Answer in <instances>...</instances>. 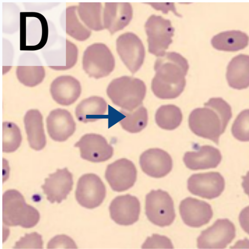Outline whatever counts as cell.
I'll use <instances>...</instances> for the list:
<instances>
[{
  "instance_id": "obj_1",
  "label": "cell",
  "mask_w": 249,
  "mask_h": 249,
  "mask_svg": "<svg viewBox=\"0 0 249 249\" xmlns=\"http://www.w3.org/2000/svg\"><path fill=\"white\" fill-rule=\"evenodd\" d=\"M188 69L187 60L177 53H165L159 56L155 63L156 74L151 84L154 94L162 99L178 97L185 87Z\"/></svg>"
},
{
  "instance_id": "obj_2",
  "label": "cell",
  "mask_w": 249,
  "mask_h": 249,
  "mask_svg": "<svg viewBox=\"0 0 249 249\" xmlns=\"http://www.w3.org/2000/svg\"><path fill=\"white\" fill-rule=\"evenodd\" d=\"M232 117L231 106L221 98H212L203 107L194 109L189 117L192 131L217 144Z\"/></svg>"
},
{
  "instance_id": "obj_3",
  "label": "cell",
  "mask_w": 249,
  "mask_h": 249,
  "mask_svg": "<svg viewBox=\"0 0 249 249\" xmlns=\"http://www.w3.org/2000/svg\"><path fill=\"white\" fill-rule=\"evenodd\" d=\"M146 91V86L142 80L128 76L113 80L107 89L113 103L128 111H133L142 104Z\"/></svg>"
},
{
  "instance_id": "obj_4",
  "label": "cell",
  "mask_w": 249,
  "mask_h": 249,
  "mask_svg": "<svg viewBox=\"0 0 249 249\" xmlns=\"http://www.w3.org/2000/svg\"><path fill=\"white\" fill-rule=\"evenodd\" d=\"M37 210L26 204L18 191H6L2 196V221L9 226H20L25 228L34 227L39 220Z\"/></svg>"
},
{
  "instance_id": "obj_5",
  "label": "cell",
  "mask_w": 249,
  "mask_h": 249,
  "mask_svg": "<svg viewBox=\"0 0 249 249\" xmlns=\"http://www.w3.org/2000/svg\"><path fill=\"white\" fill-rule=\"evenodd\" d=\"M115 63L113 55L105 44H92L84 52L83 68L90 77L99 79L107 76L113 71Z\"/></svg>"
},
{
  "instance_id": "obj_6",
  "label": "cell",
  "mask_w": 249,
  "mask_h": 249,
  "mask_svg": "<svg viewBox=\"0 0 249 249\" xmlns=\"http://www.w3.org/2000/svg\"><path fill=\"white\" fill-rule=\"evenodd\" d=\"M144 28L149 52L159 57L163 55L172 42L174 28L171 21L153 15L146 20Z\"/></svg>"
},
{
  "instance_id": "obj_7",
  "label": "cell",
  "mask_w": 249,
  "mask_h": 249,
  "mask_svg": "<svg viewBox=\"0 0 249 249\" xmlns=\"http://www.w3.org/2000/svg\"><path fill=\"white\" fill-rule=\"evenodd\" d=\"M145 214L148 220L160 227L170 225L176 217L174 202L169 194L159 189L152 190L145 197Z\"/></svg>"
},
{
  "instance_id": "obj_8",
  "label": "cell",
  "mask_w": 249,
  "mask_h": 249,
  "mask_svg": "<svg viewBox=\"0 0 249 249\" xmlns=\"http://www.w3.org/2000/svg\"><path fill=\"white\" fill-rule=\"evenodd\" d=\"M116 46L124 65L132 73L136 72L142 66L145 57V49L141 39L132 32H126L118 37Z\"/></svg>"
},
{
  "instance_id": "obj_9",
  "label": "cell",
  "mask_w": 249,
  "mask_h": 249,
  "mask_svg": "<svg viewBox=\"0 0 249 249\" xmlns=\"http://www.w3.org/2000/svg\"><path fill=\"white\" fill-rule=\"evenodd\" d=\"M106 195V187L96 175L86 174L79 178L75 197L82 206L88 209L97 207L103 202Z\"/></svg>"
},
{
  "instance_id": "obj_10",
  "label": "cell",
  "mask_w": 249,
  "mask_h": 249,
  "mask_svg": "<svg viewBox=\"0 0 249 249\" xmlns=\"http://www.w3.org/2000/svg\"><path fill=\"white\" fill-rule=\"evenodd\" d=\"M235 236L234 224L228 219L217 220L197 239L199 249H224Z\"/></svg>"
},
{
  "instance_id": "obj_11",
  "label": "cell",
  "mask_w": 249,
  "mask_h": 249,
  "mask_svg": "<svg viewBox=\"0 0 249 249\" xmlns=\"http://www.w3.org/2000/svg\"><path fill=\"white\" fill-rule=\"evenodd\" d=\"M225 180L218 172L195 174L188 179L187 187L192 194L209 199L219 196L225 188Z\"/></svg>"
},
{
  "instance_id": "obj_12",
  "label": "cell",
  "mask_w": 249,
  "mask_h": 249,
  "mask_svg": "<svg viewBox=\"0 0 249 249\" xmlns=\"http://www.w3.org/2000/svg\"><path fill=\"white\" fill-rule=\"evenodd\" d=\"M105 178L113 191L123 192L134 185L137 178V170L131 161L121 159L108 165Z\"/></svg>"
},
{
  "instance_id": "obj_13",
  "label": "cell",
  "mask_w": 249,
  "mask_h": 249,
  "mask_svg": "<svg viewBox=\"0 0 249 249\" xmlns=\"http://www.w3.org/2000/svg\"><path fill=\"white\" fill-rule=\"evenodd\" d=\"M74 146L78 147L82 159L93 162L105 161L113 155V148L102 135L87 134Z\"/></svg>"
},
{
  "instance_id": "obj_14",
  "label": "cell",
  "mask_w": 249,
  "mask_h": 249,
  "mask_svg": "<svg viewBox=\"0 0 249 249\" xmlns=\"http://www.w3.org/2000/svg\"><path fill=\"white\" fill-rule=\"evenodd\" d=\"M111 219L117 224L129 226L137 222L140 213V203L135 196L127 194L116 197L109 206Z\"/></svg>"
},
{
  "instance_id": "obj_15",
  "label": "cell",
  "mask_w": 249,
  "mask_h": 249,
  "mask_svg": "<svg viewBox=\"0 0 249 249\" xmlns=\"http://www.w3.org/2000/svg\"><path fill=\"white\" fill-rule=\"evenodd\" d=\"M179 209L184 223L191 227L198 228L207 224L213 215L209 203L193 197H187L182 200Z\"/></svg>"
},
{
  "instance_id": "obj_16",
  "label": "cell",
  "mask_w": 249,
  "mask_h": 249,
  "mask_svg": "<svg viewBox=\"0 0 249 249\" xmlns=\"http://www.w3.org/2000/svg\"><path fill=\"white\" fill-rule=\"evenodd\" d=\"M133 13L129 2H105L102 16L104 28L111 34L124 29L131 21Z\"/></svg>"
},
{
  "instance_id": "obj_17",
  "label": "cell",
  "mask_w": 249,
  "mask_h": 249,
  "mask_svg": "<svg viewBox=\"0 0 249 249\" xmlns=\"http://www.w3.org/2000/svg\"><path fill=\"white\" fill-rule=\"evenodd\" d=\"M72 175L67 168L57 169L45 180L41 187L47 199L52 203H60L65 199L72 188Z\"/></svg>"
},
{
  "instance_id": "obj_18",
  "label": "cell",
  "mask_w": 249,
  "mask_h": 249,
  "mask_svg": "<svg viewBox=\"0 0 249 249\" xmlns=\"http://www.w3.org/2000/svg\"><path fill=\"white\" fill-rule=\"evenodd\" d=\"M140 164L142 171L155 178L167 175L172 168V160L166 151L160 148H150L140 156Z\"/></svg>"
},
{
  "instance_id": "obj_19",
  "label": "cell",
  "mask_w": 249,
  "mask_h": 249,
  "mask_svg": "<svg viewBox=\"0 0 249 249\" xmlns=\"http://www.w3.org/2000/svg\"><path fill=\"white\" fill-rule=\"evenodd\" d=\"M48 133L57 142H64L76 129V124L71 114L66 109L57 108L52 110L46 119Z\"/></svg>"
},
{
  "instance_id": "obj_20",
  "label": "cell",
  "mask_w": 249,
  "mask_h": 249,
  "mask_svg": "<svg viewBox=\"0 0 249 249\" xmlns=\"http://www.w3.org/2000/svg\"><path fill=\"white\" fill-rule=\"evenodd\" d=\"M50 92L53 99L58 104L69 106L79 97L81 87L79 81L70 75L60 76L52 83Z\"/></svg>"
},
{
  "instance_id": "obj_21",
  "label": "cell",
  "mask_w": 249,
  "mask_h": 249,
  "mask_svg": "<svg viewBox=\"0 0 249 249\" xmlns=\"http://www.w3.org/2000/svg\"><path fill=\"white\" fill-rule=\"evenodd\" d=\"M221 160L220 151L210 145L201 146L196 151L187 152L183 158L186 167L193 170L215 168Z\"/></svg>"
},
{
  "instance_id": "obj_22",
  "label": "cell",
  "mask_w": 249,
  "mask_h": 249,
  "mask_svg": "<svg viewBox=\"0 0 249 249\" xmlns=\"http://www.w3.org/2000/svg\"><path fill=\"white\" fill-rule=\"evenodd\" d=\"M24 123L30 147L34 150L42 149L46 144L43 117L37 109H30L25 114Z\"/></svg>"
},
{
  "instance_id": "obj_23",
  "label": "cell",
  "mask_w": 249,
  "mask_h": 249,
  "mask_svg": "<svg viewBox=\"0 0 249 249\" xmlns=\"http://www.w3.org/2000/svg\"><path fill=\"white\" fill-rule=\"evenodd\" d=\"M229 85L241 89L249 85V56L240 54L233 57L228 65L226 73Z\"/></svg>"
},
{
  "instance_id": "obj_24",
  "label": "cell",
  "mask_w": 249,
  "mask_h": 249,
  "mask_svg": "<svg viewBox=\"0 0 249 249\" xmlns=\"http://www.w3.org/2000/svg\"><path fill=\"white\" fill-rule=\"evenodd\" d=\"M107 103L103 98L93 96L82 100L76 107L77 119L83 123L92 122L102 118L107 110Z\"/></svg>"
},
{
  "instance_id": "obj_25",
  "label": "cell",
  "mask_w": 249,
  "mask_h": 249,
  "mask_svg": "<svg viewBox=\"0 0 249 249\" xmlns=\"http://www.w3.org/2000/svg\"><path fill=\"white\" fill-rule=\"evenodd\" d=\"M249 37L240 31H228L220 33L211 40L213 47L216 50L234 52L245 48L248 44Z\"/></svg>"
},
{
  "instance_id": "obj_26",
  "label": "cell",
  "mask_w": 249,
  "mask_h": 249,
  "mask_svg": "<svg viewBox=\"0 0 249 249\" xmlns=\"http://www.w3.org/2000/svg\"><path fill=\"white\" fill-rule=\"evenodd\" d=\"M77 13L81 21L90 30L100 31L104 29L101 2H80L77 6Z\"/></svg>"
},
{
  "instance_id": "obj_27",
  "label": "cell",
  "mask_w": 249,
  "mask_h": 249,
  "mask_svg": "<svg viewBox=\"0 0 249 249\" xmlns=\"http://www.w3.org/2000/svg\"><path fill=\"white\" fill-rule=\"evenodd\" d=\"M66 33L71 37L79 41L88 39L91 30L88 28L78 17L76 6H70L66 9Z\"/></svg>"
},
{
  "instance_id": "obj_28",
  "label": "cell",
  "mask_w": 249,
  "mask_h": 249,
  "mask_svg": "<svg viewBox=\"0 0 249 249\" xmlns=\"http://www.w3.org/2000/svg\"><path fill=\"white\" fill-rule=\"evenodd\" d=\"M155 120L160 128L171 130L176 129L180 124L182 120V114L180 108L175 105H163L157 110Z\"/></svg>"
},
{
  "instance_id": "obj_29",
  "label": "cell",
  "mask_w": 249,
  "mask_h": 249,
  "mask_svg": "<svg viewBox=\"0 0 249 249\" xmlns=\"http://www.w3.org/2000/svg\"><path fill=\"white\" fill-rule=\"evenodd\" d=\"M125 117L120 121L122 128L125 130L136 133L144 129L148 122V113L144 107H141L135 111L120 110Z\"/></svg>"
},
{
  "instance_id": "obj_30",
  "label": "cell",
  "mask_w": 249,
  "mask_h": 249,
  "mask_svg": "<svg viewBox=\"0 0 249 249\" xmlns=\"http://www.w3.org/2000/svg\"><path fill=\"white\" fill-rule=\"evenodd\" d=\"M24 64L18 65L16 70L17 76L22 84L26 86L35 87L43 80L45 71L42 66L27 64L22 59Z\"/></svg>"
},
{
  "instance_id": "obj_31",
  "label": "cell",
  "mask_w": 249,
  "mask_h": 249,
  "mask_svg": "<svg viewBox=\"0 0 249 249\" xmlns=\"http://www.w3.org/2000/svg\"><path fill=\"white\" fill-rule=\"evenodd\" d=\"M22 137L18 126L12 122H5L2 124V151L10 153L20 146Z\"/></svg>"
},
{
  "instance_id": "obj_32",
  "label": "cell",
  "mask_w": 249,
  "mask_h": 249,
  "mask_svg": "<svg viewBox=\"0 0 249 249\" xmlns=\"http://www.w3.org/2000/svg\"><path fill=\"white\" fill-rule=\"evenodd\" d=\"M249 109L242 111L235 120L231 128V132L235 138L242 142L249 140Z\"/></svg>"
},
{
  "instance_id": "obj_33",
  "label": "cell",
  "mask_w": 249,
  "mask_h": 249,
  "mask_svg": "<svg viewBox=\"0 0 249 249\" xmlns=\"http://www.w3.org/2000/svg\"><path fill=\"white\" fill-rule=\"evenodd\" d=\"M41 236L34 232L26 234L15 244L14 249H42Z\"/></svg>"
},
{
  "instance_id": "obj_34",
  "label": "cell",
  "mask_w": 249,
  "mask_h": 249,
  "mask_svg": "<svg viewBox=\"0 0 249 249\" xmlns=\"http://www.w3.org/2000/svg\"><path fill=\"white\" fill-rule=\"evenodd\" d=\"M143 249H173L171 240L166 236L153 234L148 237L142 247Z\"/></svg>"
},
{
  "instance_id": "obj_35",
  "label": "cell",
  "mask_w": 249,
  "mask_h": 249,
  "mask_svg": "<svg viewBox=\"0 0 249 249\" xmlns=\"http://www.w3.org/2000/svg\"><path fill=\"white\" fill-rule=\"evenodd\" d=\"M48 249L77 248L74 241L66 235H59L54 237L48 243Z\"/></svg>"
},
{
  "instance_id": "obj_36",
  "label": "cell",
  "mask_w": 249,
  "mask_h": 249,
  "mask_svg": "<svg viewBox=\"0 0 249 249\" xmlns=\"http://www.w3.org/2000/svg\"><path fill=\"white\" fill-rule=\"evenodd\" d=\"M66 43L67 63L66 66L62 68L61 70H67L72 67L77 59L78 49L76 46L68 39L66 40Z\"/></svg>"
},
{
  "instance_id": "obj_37",
  "label": "cell",
  "mask_w": 249,
  "mask_h": 249,
  "mask_svg": "<svg viewBox=\"0 0 249 249\" xmlns=\"http://www.w3.org/2000/svg\"><path fill=\"white\" fill-rule=\"evenodd\" d=\"M151 5L156 10L160 11L164 14H167L169 11L172 12L176 16L180 17L178 13L174 3L173 2H148L146 3Z\"/></svg>"
}]
</instances>
